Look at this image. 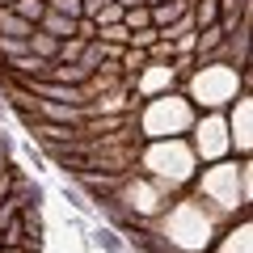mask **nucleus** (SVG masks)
<instances>
[{
  "label": "nucleus",
  "mask_w": 253,
  "mask_h": 253,
  "mask_svg": "<svg viewBox=\"0 0 253 253\" xmlns=\"http://www.w3.org/2000/svg\"><path fill=\"white\" fill-rule=\"evenodd\" d=\"M165 241L186 253H203L211 245V215L199 203H177L165 219Z\"/></svg>",
  "instance_id": "f257e3e1"
},
{
  "label": "nucleus",
  "mask_w": 253,
  "mask_h": 253,
  "mask_svg": "<svg viewBox=\"0 0 253 253\" xmlns=\"http://www.w3.org/2000/svg\"><path fill=\"white\" fill-rule=\"evenodd\" d=\"M203 194H207L215 207L232 211V207H245V199H249V190H253V177H249V165H215V169L203 173Z\"/></svg>",
  "instance_id": "f03ea898"
},
{
  "label": "nucleus",
  "mask_w": 253,
  "mask_h": 253,
  "mask_svg": "<svg viewBox=\"0 0 253 253\" xmlns=\"http://www.w3.org/2000/svg\"><path fill=\"white\" fill-rule=\"evenodd\" d=\"M236 89H241V68L232 63H207L190 76V97L203 106H224L236 97Z\"/></svg>",
  "instance_id": "7ed1b4c3"
},
{
  "label": "nucleus",
  "mask_w": 253,
  "mask_h": 253,
  "mask_svg": "<svg viewBox=\"0 0 253 253\" xmlns=\"http://www.w3.org/2000/svg\"><path fill=\"white\" fill-rule=\"evenodd\" d=\"M144 165H148L161 181H169V186H181V181L194 177V152H190L181 139L152 144V148H148V156H144Z\"/></svg>",
  "instance_id": "20e7f679"
},
{
  "label": "nucleus",
  "mask_w": 253,
  "mask_h": 253,
  "mask_svg": "<svg viewBox=\"0 0 253 253\" xmlns=\"http://www.w3.org/2000/svg\"><path fill=\"white\" fill-rule=\"evenodd\" d=\"M139 126H144L148 135H177V131L190 126V106L181 97H173V93H161V97L144 110Z\"/></svg>",
  "instance_id": "39448f33"
},
{
  "label": "nucleus",
  "mask_w": 253,
  "mask_h": 253,
  "mask_svg": "<svg viewBox=\"0 0 253 253\" xmlns=\"http://www.w3.org/2000/svg\"><path fill=\"white\" fill-rule=\"evenodd\" d=\"M194 148H199V156L203 161H219V156L228 152V123L219 114H207L199 126H194Z\"/></svg>",
  "instance_id": "423d86ee"
},
{
  "label": "nucleus",
  "mask_w": 253,
  "mask_h": 253,
  "mask_svg": "<svg viewBox=\"0 0 253 253\" xmlns=\"http://www.w3.org/2000/svg\"><path fill=\"white\" fill-rule=\"evenodd\" d=\"M123 203H126V211H135V215H156V211L165 207V190L148 186V181H126Z\"/></svg>",
  "instance_id": "0eeeda50"
},
{
  "label": "nucleus",
  "mask_w": 253,
  "mask_h": 253,
  "mask_svg": "<svg viewBox=\"0 0 253 253\" xmlns=\"http://www.w3.org/2000/svg\"><path fill=\"white\" fill-rule=\"evenodd\" d=\"M228 144H236V152H249V131H253V106H249V97H236V110H232V118H228Z\"/></svg>",
  "instance_id": "6e6552de"
},
{
  "label": "nucleus",
  "mask_w": 253,
  "mask_h": 253,
  "mask_svg": "<svg viewBox=\"0 0 253 253\" xmlns=\"http://www.w3.org/2000/svg\"><path fill=\"white\" fill-rule=\"evenodd\" d=\"M173 76H177V72H173L169 63H144V72H139L135 89H139V93H148V97H161V93H169Z\"/></svg>",
  "instance_id": "1a4fd4ad"
},
{
  "label": "nucleus",
  "mask_w": 253,
  "mask_h": 253,
  "mask_svg": "<svg viewBox=\"0 0 253 253\" xmlns=\"http://www.w3.org/2000/svg\"><path fill=\"white\" fill-rule=\"evenodd\" d=\"M148 17H152V30L173 26V21L186 17V0H161V4H152V9H148Z\"/></svg>",
  "instance_id": "9d476101"
},
{
  "label": "nucleus",
  "mask_w": 253,
  "mask_h": 253,
  "mask_svg": "<svg viewBox=\"0 0 253 253\" xmlns=\"http://www.w3.org/2000/svg\"><path fill=\"white\" fill-rule=\"evenodd\" d=\"M42 34H51L55 42L76 38V21H72V17H59V13H42Z\"/></svg>",
  "instance_id": "9b49d317"
},
{
  "label": "nucleus",
  "mask_w": 253,
  "mask_h": 253,
  "mask_svg": "<svg viewBox=\"0 0 253 253\" xmlns=\"http://www.w3.org/2000/svg\"><path fill=\"white\" fill-rule=\"evenodd\" d=\"M9 13H13V17H21L26 26H34V21H42L46 0H13V4H9Z\"/></svg>",
  "instance_id": "f8f14e48"
},
{
  "label": "nucleus",
  "mask_w": 253,
  "mask_h": 253,
  "mask_svg": "<svg viewBox=\"0 0 253 253\" xmlns=\"http://www.w3.org/2000/svg\"><path fill=\"white\" fill-rule=\"evenodd\" d=\"M249 249H253L249 224H241V228H232V232H228V241H224V249H219V253H249Z\"/></svg>",
  "instance_id": "ddd939ff"
},
{
  "label": "nucleus",
  "mask_w": 253,
  "mask_h": 253,
  "mask_svg": "<svg viewBox=\"0 0 253 253\" xmlns=\"http://www.w3.org/2000/svg\"><path fill=\"white\" fill-rule=\"evenodd\" d=\"M46 76H51V81H59V84H68V81H72V84L89 81V72H84L81 63H59V68H51V72H46Z\"/></svg>",
  "instance_id": "4468645a"
},
{
  "label": "nucleus",
  "mask_w": 253,
  "mask_h": 253,
  "mask_svg": "<svg viewBox=\"0 0 253 253\" xmlns=\"http://www.w3.org/2000/svg\"><path fill=\"white\" fill-rule=\"evenodd\" d=\"M81 55H84V42H81V38H63L59 51H55V59H59V63H81Z\"/></svg>",
  "instance_id": "2eb2a0df"
},
{
  "label": "nucleus",
  "mask_w": 253,
  "mask_h": 253,
  "mask_svg": "<svg viewBox=\"0 0 253 253\" xmlns=\"http://www.w3.org/2000/svg\"><path fill=\"white\" fill-rule=\"evenodd\" d=\"M123 26H126V34L148 30V26H152V17H148V4H144V9H123Z\"/></svg>",
  "instance_id": "dca6fc26"
},
{
  "label": "nucleus",
  "mask_w": 253,
  "mask_h": 253,
  "mask_svg": "<svg viewBox=\"0 0 253 253\" xmlns=\"http://www.w3.org/2000/svg\"><path fill=\"white\" fill-rule=\"evenodd\" d=\"M93 26H97V30H106V26H123V9H118L114 0H110L106 9H101L97 17H93Z\"/></svg>",
  "instance_id": "f3484780"
},
{
  "label": "nucleus",
  "mask_w": 253,
  "mask_h": 253,
  "mask_svg": "<svg viewBox=\"0 0 253 253\" xmlns=\"http://www.w3.org/2000/svg\"><path fill=\"white\" fill-rule=\"evenodd\" d=\"M46 13H59V17H81V0H46Z\"/></svg>",
  "instance_id": "a211bd4d"
},
{
  "label": "nucleus",
  "mask_w": 253,
  "mask_h": 253,
  "mask_svg": "<svg viewBox=\"0 0 253 253\" xmlns=\"http://www.w3.org/2000/svg\"><path fill=\"white\" fill-rule=\"evenodd\" d=\"M123 106H126L123 93H110V97H93L89 101V110H97V114H110V110H123Z\"/></svg>",
  "instance_id": "6ab92c4d"
},
{
  "label": "nucleus",
  "mask_w": 253,
  "mask_h": 253,
  "mask_svg": "<svg viewBox=\"0 0 253 253\" xmlns=\"http://www.w3.org/2000/svg\"><path fill=\"white\" fill-rule=\"evenodd\" d=\"M215 13H219V0H203V4H199V17H194V21H199V30L203 26H215Z\"/></svg>",
  "instance_id": "aec40b11"
},
{
  "label": "nucleus",
  "mask_w": 253,
  "mask_h": 253,
  "mask_svg": "<svg viewBox=\"0 0 253 253\" xmlns=\"http://www.w3.org/2000/svg\"><path fill=\"white\" fill-rule=\"evenodd\" d=\"M156 38H161V30H152V26H148V30H135V34L126 38V42H135V51H144V46H152Z\"/></svg>",
  "instance_id": "412c9836"
},
{
  "label": "nucleus",
  "mask_w": 253,
  "mask_h": 253,
  "mask_svg": "<svg viewBox=\"0 0 253 253\" xmlns=\"http://www.w3.org/2000/svg\"><path fill=\"white\" fill-rule=\"evenodd\" d=\"M97 38H106V42H118V46H123L131 34H126V26H106V30H97Z\"/></svg>",
  "instance_id": "4be33fe9"
},
{
  "label": "nucleus",
  "mask_w": 253,
  "mask_h": 253,
  "mask_svg": "<svg viewBox=\"0 0 253 253\" xmlns=\"http://www.w3.org/2000/svg\"><path fill=\"white\" fill-rule=\"evenodd\" d=\"M123 63H126V68H131V72H135V68H144V63H148V55L131 46V51H123Z\"/></svg>",
  "instance_id": "5701e85b"
},
{
  "label": "nucleus",
  "mask_w": 253,
  "mask_h": 253,
  "mask_svg": "<svg viewBox=\"0 0 253 253\" xmlns=\"http://www.w3.org/2000/svg\"><path fill=\"white\" fill-rule=\"evenodd\" d=\"M4 190H9V169L0 165V194H4Z\"/></svg>",
  "instance_id": "b1692460"
},
{
  "label": "nucleus",
  "mask_w": 253,
  "mask_h": 253,
  "mask_svg": "<svg viewBox=\"0 0 253 253\" xmlns=\"http://www.w3.org/2000/svg\"><path fill=\"white\" fill-rule=\"evenodd\" d=\"M4 4H13V0H0V9H4Z\"/></svg>",
  "instance_id": "393cba45"
}]
</instances>
